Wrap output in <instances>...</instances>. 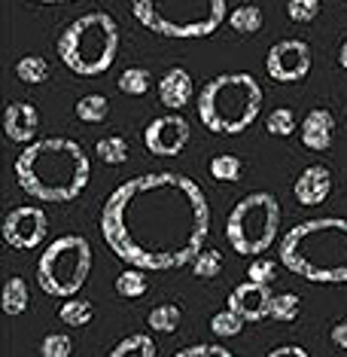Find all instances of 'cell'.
<instances>
[{
  "instance_id": "cell-1",
  "label": "cell",
  "mask_w": 347,
  "mask_h": 357,
  "mask_svg": "<svg viewBox=\"0 0 347 357\" xmlns=\"http://www.w3.org/2000/svg\"><path fill=\"white\" fill-rule=\"evenodd\" d=\"M211 205L186 174L159 172L119 183L104 202L101 235L122 263L143 272L189 266L204 250Z\"/></svg>"
},
{
  "instance_id": "cell-13",
  "label": "cell",
  "mask_w": 347,
  "mask_h": 357,
  "mask_svg": "<svg viewBox=\"0 0 347 357\" xmlns=\"http://www.w3.org/2000/svg\"><path fill=\"white\" fill-rule=\"evenodd\" d=\"M40 132V113L34 104L28 101H13L3 110V135L13 144H34V137Z\"/></svg>"
},
{
  "instance_id": "cell-7",
  "label": "cell",
  "mask_w": 347,
  "mask_h": 357,
  "mask_svg": "<svg viewBox=\"0 0 347 357\" xmlns=\"http://www.w3.org/2000/svg\"><path fill=\"white\" fill-rule=\"evenodd\" d=\"M280 229V202L271 192H250L232 208L225 220V238L235 254L241 257H259L265 254Z\"/></svg>"
},
{
  "instance_id": "cell-36",
  "label": "cell",
  "mask_w": 347,
  "mask_h": 357,
  "mask_svg": "<svg viewBox=\"0 0 347 357\" xmlns=\"http://www.w3.org/2000/svg\"><path fill=\"white\" fill-rule=\"evenodd\" d=\"M268 357H311V354L302 345H280L274 351H268Z\"/></svg>"
},
{
  "instance_id": "cell-31",
  "label": "cell",
  "mask_w": 347,
  "mask_h": 357,
  "mask_svg": "<svg viewBox=\"0 0 347 357\" xmlns=\"http://www.w3.org/2000/svg\"><path fill=\"white\" fill-rule=\"evenodd\" d=\"M265 128H268V135H274V137H289L296 132V113L289 107H274L268 113V119H265Z\"/></svg>"
},
{
  "instance_id": "cell-19",
  "label": "cell",
  "mask_w": 347,
  "mask_h": 357,
  "mask_svg": "<svg viewBox=\"0 0 347 357\" xmlns=\"http://www.w3.org/2000/svg\"><path fill=\"white\" fill-rule=\"evenodd\" d=\"M211 177L220 183H238L244 177V162L235 153H220L211 159Z\"/></svg>"
},
{
  "instance_id": "cell-6",
  "label": "cell",
  "mask_w": 347,
  "mask_h": 357,
  "mask_svg": "<svg viewBox=\"0 0 347 357\" xmlns=\"http://www.w3.org/2000/svg\"><path fill=\"white\" fill-rule=\"evenodd\" d=\"M119 25L107 13H86L58 37V59L76 77H98L116 61Z\"/></svg>"
},
{
  "instance_id": "cell-38",
  "label": "cell",
  "mask_w": 347,
  "mask_h": 357,
  "mask_svg": "<svg viewBox=\"0 0 347 357\" xmlns=\"http://www.w3.org/2000/svg\"><path fill=\"white\" fill-rule=\"evenodd\" d=\"M338 64H341V68L347 70V37H344V43L338 46Z\"/></svg>"
},
{
  "instance_id": "cell-20",
  "label": "cell",
  "mask_w": 347,
  "mask_h": 357,
  "mask_svg": "<svg viewBox=\"0 0 347 357\" xmlns=\"http://www.w3.org/2000/svg\"><path fill=\"white\" fill-rule=\"evenodd\" d=\"M147 290H150V281H147V272H143V269H134V266H128L125 272H119L116 294L122 296V299H140Z\"/></svg>"
},
{
  "instance_id": "cell-26",
  "label": "cell",
  "mask_w": 347,
  "mask_h": 357,
  "mask_svg": "<svg viewBox=\"0 0 347 357\" xmlns=\"http://www.w3.org/2000/svg\"><path fill=\"white\" fill-rule=\"evenodd\" d=\"M180 318H183L180 305L161 303L147 314V324H150V330H156V333H174L177 327H180Z\"/></svg>"
},
{
  "instance_id": "cell-16",
  "label": "cell",
  "mask_w": 347,
  "mask_h": 357,
  "mask_svg": "<svg viewBox=\"0 0 347 357\" xmlns=\"http://www.w3.org/2000/svg\"><path fill=\"white\" fill-rule=\"evenodd\" d=\"M332 137H335V116L323 107H314L308 116L302 119V144L308 150H329L332 147Z\"/></svg>"
},
{
  "instance_id": "cell-28",
  "label": "cell",
  "mask_w": 347,
  "mask_h": 357,
  "mask_svg": "<svg viewBox=\"0 0 347 357\" xmlns=\"http://www.w3.org/2000/svg\"><path fill=\"white\" fill-rule=\"evenodd\" d=\"M244 318H241V314H235L232 312L229 305L223 308V312H216L213 318H211V333L216 339H232V336H238L241 330H244Z\"/></svg>"
},
{
  "instance_id": "cell-33",
  "label": "cell",
  "mask_w": 347,
  "mask_h": 357,
  "mask_svg": "<svg viewBox=\"0 0 347 357\" xmlns=\"http://www.w3.org/2000/svg\"><path fill=\"white\" fill-rule=\"evenodd\" d=\"M70 354H74V342L64 333H49L40 342V357H70Z\"/></svg>"
},
{
  "instance_id": "cell-24",
  "label": "cell",
  "mask_w": 347,
  "mask_h": 357,
  "mask_svg": "<svg viewBox=\"0 0 347 357\" xmlns=\"http://www.w3.org/2000/svg\"><path fill=\"white\" fill-rule=\"evenodd\" d=\"M95 156H98L104 165H122L128 159V141L122 135H110V137H101L95 144Z\"/></svg>"
},
{
  "instance_id": "cell-27",
  "label": "cell",
  "mask_w": 347,
  "mask_h": 357,
  "mask_svg": "<svg viewBox=\"0 0 347 357\" xmlns=\"http://www.w3.org/2000/svg\"><path fill=\"white\" fill-rule=\"evenodd\" d=\"M152 86V77L147 68H128L119 74V92L122 95H131V98H140V95H147Z\"/></svg>"
},
{
  "instance_id": "cell-14",
  "label": "cell",
  "mask_w": 347,
  "mask_h": 357,
  "mask_svg": "<svg viewBox=\"0 0 347 357\" xmlns=\"http://www.w3.org/2000/svg\"><path fill=\"white\" fill-rule=\"evenodd\" d=\"M329 192H332V174H329L326 165H308L302 174L296 177L293 196H296L298 205L317 208L329 199Z\"/></svg>"
},
{
  "instance_id": "cell-9",
  "label": "cell",
  "mask_w": 347,
  "mask_h": 357,
  "mask_svg": "<svg viewBox=\"0 0 347 357\" xmlns=\"http://www.w3.org/2000/svg\"><path fill=\"white\" fill-rule=\"evenodd\" d=\"M49 235V217L43 208L19 205L3 217V241L15 250H34Z\"/></svg>"
},
{
  "instance_id": "cell-25",
  "label": "cell",
  "mask_w": 347,
  "mask_h": 357,
  "mask_svg": "<svg viewBox=\"0 0 347 357\" xmlns=\"http://www.w3.org/2000/svg\"><path fill=\"white\" fill-rule=\"evenodd\" d=\"M229 28L238 31V34H256L262 28V10L253 3L238 6V10L229 13Z\"/></svg>"
},
{
  "instance_id": "cell-29",
  "label": "cell",
  "mask_w": 347,
  "mask_h": 357,
  "mask_svg": "<svg viewBox=\"0 0 347 357\" xmlns=\"http://www.w3.org/2000/svg\"><path fill=\"white\" fill-rule=\"evenodd\" d=\"M298 312H302V299L296 294H274L268 318H274L277 324H289V321L298 318Z\"/></svg>"
},
{
  "instance_id": "cell-39",
  "label": "cell",
  "mask_w": 347,
  "mask_h": 357,
  "mask_svg": "<svg viewBox=\"0 0 347 357\" xmlns=\"http://www.w3.org/2000/svg\"><path fill=\"white\" fill-rule=\"evenodd\" d=\"M34 3H70V0H34Z\"/></svg>"
},
{
  "instance_id": "cell-34",
  "label": "cell",
  "mask_w": 347,
  "mask_h": 357,
  "mask_svg": "<svg viewBox=\"0 0 347 357\" xmlns=\"http://www.w3.org/2000/svg\"><path fill=\"white\" fill-rule=\"evenodd\" d=\"M287 15L296 25H308V22H314L320 15V0H289Z\"/></svg>"
},
{
  "instance_id": "cell-35",
  "label": "cell",
  "mask_w": 347,
  "mask_h": 357,
  "mask_svg": "<svg viewBox=\"0 0 347 357\" xmlns=\"http://www.w3.org/2000/svg\"><path fill=\"white\" fill-rule=\"evenodd\" d=\"M174 357H235L229 348L223 345H213V342H201V345H189V348H180Z\"/></svg>"
},
{
  "instance_id": "cell-22",
  "label": "cell",
  "mask_w": 347,
  "mask_h": 357,
  "mask_svg": "<svg viewBox=\"0 0 347 357\" xmlns=\"http://www.w3.org/2000/svg\"><path fill=\"white\" fill-rule=\"evenodd\" d=\"M76 116L83 119L88 126H98L104 119L110 116V101L104 98V95L92 92V95H83V98L76 101Z\"/></svg>"
},
{
  "instance_id": "cell-2",
  "label": "cell",
  "mask_w": 347,
  "mask_h": 357,
  "mask_svg": "<svg viewBox=\"0 0 347 357\" xmlns=\"http://www.w3.org/2000/svg\"><path fill=\"white\" fill-rule=\"evenodd\" d=\"M92 168L74 137H40L15 159V181L37 202H74L88 186Z\"/></svg>"
},
{
  "instance_id": "cell-17",
  "label": "cell",
  "mask_w": 347,
  "mask_h": 357,
  "mask_svg": "<svg viewBox=\"0 0 347 357\" xmlns=\"http://www.w3.org/2000/svg\"><path fill=\"white\" fill-rule=\"evenodd\" d=\"M31 303V294H28V281L19 278V275H13V278H6L3 284V312L6 314H22Z\"/></svg>"
},
{
  "instance_id": "cell-21",
  "label": "cell",
  "mask_w": 347,
  "mask_h": 357,
  "mask_svg": "<svg viewBox=\"0 0 347 357\" xmlns=\"http://www.w3.org/2000/svg\"><path fill=\"white\" fill-rule=\"evenodd\" d=\"M58 318H61V324H67V327H86V324L95 318V308H92L88 299L70 296V299H64L61 303Z\"/></svg>"
},
{
  "instance_id": "cell-37",
  "label": "cell",
  "mask_w": 347,
  "mask_h": 357,
  "mask_svg": "<svg viewBox=\"0 0 347 357\" xmlns=\"http://www.w3.org/2000/svg\"><path fill=\"white\" fill-rule=\"evenodd\" d=\"M329 336H332V342H335L338 348H344V351H347V321H338Z\"/></svg>"
},
{
  "instance_id": "cell-18",
  "label": "cell",
  "mask_w": 347,
  "mask_h": 357,
  "mask_svg": "<svg viewBox=\"0 0 347 357\" xmlns=\"http://www.w3.org/2000/svg\"><path fill=\"white\" fill-rule=\"evenodd\" d=\"M156 354H159V348L147 333H131V336H125L107 357H156Z\"/></svg>"
},
{
  "instance_id": "cell-11",
  "label": "cell",
  "mask_w": 347,
  "mask_h": 357,
  "mask_svg": "<svg viewBox=\"0 0 347 357\" xmlns=\"http://www.w3.org/2000/svg\"><path fill=\"white\" fill-rule=\"evenodd\" d=\"M189 135L192 128L189 123L180 116V113H168V116H159L143 128V144L152 156H161V159H171V156H180L189 144Z\"/></svg>"
},
{
  "instance_id": "cell-23",
  "label": "cell",
  "mask_w": 347,
  "mask_h": 357,
  "mask_svg": "<svg viewBox=\"0 0 347 357\" xmlns=\"http://www.w3.org/2000/svg\"><path fill=\"white\" fill-rule=\"evenodd\" d=\"M15 77L28 86H40L49 79V61L43 55H25L19 64H15Z\"/></svg>"
},
{
  "instance_id": "cell-4",
  "label": "cell",
  "mask_w": 347,
  "mask_h": 357,
  "mask_svg": "<svg viewBox=\"0 0 347 357\" xmlns=\"http://www.w3.org/2000/svg\"><path fill=\"white\" fill-rule=\"evenodd\" d=\"M198 119L213 135H241L259 119L262 86L250 74H220L207 79L195 98Z\"/></svg>"
},
{
  "instance_id": "cell-15",
  "label": "cell",
  "mask_w": 347,
  "mask_h": 357,
  "mask_svg": "<svg viewBox=\"0 0 347 357\" xmlns=\"http://www.w3.org/2000/svg\"><path fill=\"white\" fill-rule=\"evenodd\" d=\"M192 98H195V86H192L189 70L171 68V70L161 74V79H159V101L165 104L168 110H183Z\"/></svg>"
},
{
  "instance_id": "cell-12",
  "label": "cell",
  "mask_w": 347,
  "mask_h": 357,
  "mask_svg": "<svg viewBox=\"0 0 347 357\" xmlns=\"http://www.w3.org/2000/svg\"><path fill=\"white\" fill-rule=\"evenodd\" d=\"M271 299H274L271 287L244 281L229 294V308L235 314H241L247 324H259V321H265L271 314Z\"/></svg>"
},
{
  "instance_id": "cell-32",
  "label": "cell",
  "mask_w": 347,
  "mask_h": 357,
  "mask_svg": "<svg viewBox=\"0 0 347 357\" xmlns=\"http://www.w3.org/2000/svg\"><path fill=\"white\" fill-rule=\"evenodd\" d=\"M274 278H277V263L274 259H253V263L247 266V281H253V284H265V287H271Z\"/></svg>"
},
{
  "instance_id": "cell-10",
  "label": "cell",
  "mask_w": 347,
  "mask_h": 357,
  "mask_svg": "<svg viewBox=\"0 0 347 357\" xmlns=\"http://www.w3.org/2000/svg\"><path fill=\"white\" fill-rule=\"evenodd\" d=\"M265 70L274 83H298L311 74V46L305 40H280L265 55Z\"/></svg>"
},
{
  "instance_id": "cell-3",
  "label": "cell",
  "mask_w": 347,
  "mask_h": 357,
  "mask_svg": "<svg viewBox=\"0 0 347 357\" xmlns=\"http://www.w3.org/2000/svg\"><path fill=\"white\" fill-rule=\"evenodd\" d=\"M280 266L314 284H347V220L314 217L280 238Z\"/></svg>"
},
{
  "instance_id": "cell-30",
  "label": "cell",
  "mask_w": 347,
  "mask_h": 357,
  "mask_svg": "<svg viewBox=\"0 0 347 357\" xmlns=\"http://www.w3.org/2000/svg\"><path fill=\"white\" fill-rule=\"evenodd\" d=\"M189 266H192V275H195V278H204V281L216 278V275L223 272V254L220 250H213V248H204Z\"/></svg>"
},
{
  "instance_id": "cell-8",
  "label": "cell",
  "mask_w": 347,
  "mask_h": 357,
  "mask_svg": "<svg viewBox=\"0 0 347 357\" xmlns=\"http://www.w3.org/2000/svg\"><path fill=\"white\" fill-rule=\"evenodd\" d=\"M92 272V245L83 235H61L49 241V248L40 254L37 281L43 294L55 299H70L83 290Z\"/></svg>"
},
{
  "instance_id": "cell-5",
  "label": "cell",
  "mask_w": 347,
  "mask_h": 357,
  "mask_svg": "<svg viewBox=\"0 0 347 357\" xmlns=\"http://www.w3.org/2000/svg\"><path fill=\"white\" fill-rule=\"evenodd\" d=\"M131 13L159 37L201 40L225 22V0H131Z\"/></svg>"
}]
</instances>
